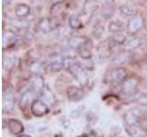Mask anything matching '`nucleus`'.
<instances>
[{
  "instance_id": "obj_3",
  "label": "nucleus",
  "mask_w": 147,
  "mask_h": 137,
  "mask_svg": "<svg viewBox=\"0 0 147 137\" xmlns=\"http://www.w3.org/2000/svg\"><path fill=\"white\" fill-rule=\"evenodd\" d=\"M138 83H139V81L134 77L126 78L121 85V93L125 96H132L136 94Z\"/></svg>"
},
{
  "instance_id": "obj_25",
  "label": "nucleus",
  "mask_w": 147,
  "mask_h": 137,
  "mask_svg": "<svg viewBox=\"0 0 147 137\" xmlns=\"http://www.w3.org/2000/svg\"><path fill=\"white\" fill-rule=\"evenodd\" d=\"M16 61V58L12 56V55H7V56H5L3 58V68L5 70H10L12 67L14 66Z\"/></svg>"
},
{
  "instance_id": "obj_9",
  "label": "nucleus",
  "mask_w": 147,
  "mask_h": 137,
  "mask_svg": "<svg viewBox=\"0 0 147 137\" xmlns=\"http://www.w3.org/2000/svg\"><path fill=\"white\" fill-rule=\"evenodd\" d=\"M87 42V39L83 36L74 35L68 40V45L72 49L79 51V50L84 47L85 44Z\"/></svg>"
},
{
  "instance_id": "obj_10",
  "label": "nucleus",
  "mask_w": 147,
  "mask_h": 137,
  "mask_svg": "<svg viewBox=\"0 0 147 137\" xmlns=\"http://www.w3.org/2000/svg\"><path fill=\"white\" fill-rule=\"evenodd\" d=\"M49 67L51 70L53 72L60 71L63 68H64V58L61 56H53L51 57L49 61Z\"/></svg>"
},
{
  "instance_id": "obj_22",
  "label": "nucleus",
  "mask_w": 147,
  "mask_h": 137,
  "mask_svg": "<svg viewBox=\"0 0 147 137\" xmlns=\"http://www.w3.org/2000/svg\"><path fill=\"white\" fill-rule=\"evenodd\" d=\"M40 97L42 98V102H44L46 104L47 103H50V104H53L55 102V97L54 95L53 94V92L51 91L48 88H45L43 89L42 92L40 93Z\"/></svg>"
},
{
  "instance_id": "obj_26",
  "label": "nucleus",
  "mask_w": 147,
  "mask_h": 137,
  "mask_svg": "<svg viewBox=\"0 0 147 137\" xmlns=\"http://www.w3.org/2000/svg\"><path fill=\"white\" fill-rule=\"evenodd\" d=\"M104 32V29L103 27L99 25V24H96V26L94 27V30H93V34L95 38H100V36L102 35V33Z\"/></svg>"
},
{
  "instance_id": "obj_14",
  "label": "nucleus",
  "mask_w": 147,
  "mask_h": 137,
  "mask_svg": "<svg viewBox=\"0 0 147 137\" xmlns=\"http://www.w3.org/2000/svg\"><path fill=\"white\" fill-rule=\"evenodd\" d=\"M123 47L127 50H131V49H134L138 48L141 45V40L135 36H130L127 37L126 39L124 40V42L122 43Z\"/></svg>"
},
{
  "instance_id": "obj_20",
  "label": "nucleus",
  "mask_w": 147,
  "mask_h": 137,
  "mask_svg": "<svg viewBox=\"0 0 147 137\" xmlns=\"http://www.w3.org/2000/svg\"><path fill=\"white\" fill-rule=\"evenodd\" d=\"M131 59V54L127 51L119 52L116 57L113 59V63L115 65H122L127 63Z\"/></svg>"
},
{
  "instance_id": "obj_31",
  "label": "nucleus",
  "mask_w": 147,
  "mask_h": 137,
  "mask_svg": "<svg viewBox=\"0 0 147 137\" xmlns=\"http://www.w3.org/2000/svg\"><path fill=\"white\" fill-rule=\"evenodd\" d=\"M54 137H62V135L61 134H55Z\"/></svg>"
},
{
  "instance_id": "obj_24",
  "label": "nucleus",
  "mask_w": 147,
  "mask_h": 137,
  "mask_svg": "<svg viewBox=\"0 0 147 137\" xmlns=\"http://www.w3.org/2000/svg\"><path fill=\"white\" fill-rule=\"evenodd\" d=\"M69 27L72 29H83V23L77 16L73 15L69 17Z\"/></svg>"
},
{
  "instance_id": "obj_29",
  "label": "nucleus",
  "mask_w": 147,
  "mask_h": 137,
  "mask_svg": "<svg viewBox=\"0 0 147 137\" xmlns=\"http://www.w3.org/2000/svg\"><path fill=\"white\" fill-rule=\"evenodd\" d=\"M113 1H114V0H104V2L107 4V5H110Z\"/></svg>"
},
{
  "instance_id": "obj_19",
  "label": "nucleus",
  "mask_w": 147,
  "mask_h": 137,
  "mask_svg": "<svg viewBox=\"0 0 147 137\" xmlns=\"http://www.w3.org/2000/svg\"><path fill=\"white\" fill-rule=\"evenodd\" d=\"M14 96L12 93L7 92L4 94L3 97V112L11 110L14 106Z\"/></svg>"
},
{
  "instance_id": "obj_5",
  "label": "nucleus",
  "mask_w": 147,
  "mask_h": 137,
  "mask_svg": "<svg viewBox=\"0 0 147 137\" xmlns=\"http://www.w3.org/2000/svg\"><path fill=\"white\" fill-rule=\"evenodd\" d=\"M30 111L34 116L42 117L49 112L48 105L44 102L38 99H35L33 102L30 104Z\"/></svg>"
},
{
  "instance_id": "obj_7",
  "label": "nucleus",
  "mask_w": 147,
  "mask_h": 137,
  "mask_svg": "<svg viewBox=\"0 0 147 137\" xmlns=\"http://www.w3.org/2000/svg\"><path fill=\"white\" fill-rule=\"evenodd\" d=\"M141 117V112L137 109H131L124 113V121L129 127L138 125Z\"/></svg>"
},
{
  "instance_id": "obj_23",
  "label": "nucleus",
  "mask_w": 147,
  "mask_h": 137,
  "mask_svg": "<svg viewBox=\"0 0 147 137\" xmlns=\"http://www.w3.org/2000/svg\"><path fill=\"white\" fill-rule=\"evenodd\" d=\"M124 25L121 21H118V20H114L111 21L109 24V31L111 32V33L114 34H117V33H121L124 29Z\"/></svg>"
},
{
  "instance_id": "obj_27",
  "label": "nucleus",
  "mask_w": 147,
  "mask_h": 137,
  "mask_svg": "<svg viewBox=\"0 0 147 137\" xmlns=\"http://www.w3.org/2000/svg\"><path fill=\"white\" fill-rule=\"evenodd\" d=\"M30 2L36 7H41L46 3V0H30Z\"/></svg>"
},
{
  "instance_id": "obj_8",
  "label": "nucleus",
  "mask_w": 147,
  "mask_h": 137,
  "mask_svg": "<svg viewBox=\"0 0 147 137\" xmlns=\"http://www.w3.org/2000/svg\"><path fill=\"white\" fill-rule=\"evenodd\" d=\"M66 95L67 98L72 102H79L85 97V91L79 87L70 86L66 90Z\"/></svg>"
},
{
  "instance_id": "obj_2",
  "label": "nucleus",
  "mask_w": 147,
  "mask_h": 137,
  "mask_svg": "<svg viewBox=\"0 0 147 137\" xmlns=\"http://www.w3.org/2000/svg\"><path fill=\"white\" fill-rule=\"evenodd\" d=\"M126 78H127V71L125 68H116L106 73L104 80L106 82H108V83L117 85L122 83Z\"/></svg>"
},
{
  "instance_id": "obj_17",
  "label": "nucleus",
  "mask_w": 147,
  "mask_h": 137,
  "mask_svg": "<svg viewBox=\"0 0 147 137\" xmlns=\"http://www.w3.org/2000/svg\"><path fill=\"white\" fill-rule=\"evenodd\" d=\"M64 8H65V6H64V4L63 2L55 3L52 7V8H51V16H52V18H54V19H57L60 21L59 16L62 15Z\"/></svg>"
},
{
  "instance_id": "obj_15",
  "label": "nucleus",
  "mask_w": 147,
  "mask_h": 137,
  "mask_svg": "<svg viewBox=\"0 0 147 137\" xmlns=\"http://www.w3.org/2000/svg\"><path fill=\"white\" fill-rule=\"evenodd\" d=\"M30 14V7L26 4H18L15 8V15L20 18L27 17Z\"/></svg>"
},
{
  "instance_id": "obj_4",
  "label": "nucleus",
  "mask_w": 147,
  "mask_h": 137,
  "mask_svg": "<svg viewBox=\"0 0 147 137\" xmlns=\"http://www.w3.org/2000/svg\"><path fill=\"white\" fill-rule=\"evenodd\" d=\"M127 30L130 34L134 35L144 27V19L140 15H134L129 18L127 22Z\"/></svg>"
},
{
  "instance_id": "obj_28",
  "label": "nucleus",
  "mask_w": 147,
  "mask_h": 137,
  "mask_svg": "<svg viewBox=\"0 0 147 137\" xmlns=\"http://www.w3.org/2000/svg\"><path fill=\"white\" fill-rule=\"evenodd\" d=\"M11 1H12V0H3V5H4V6H7V5L10 4Z\"/></svg>"
},
{
  "instance_id": "obj_18",
  "label": "nucleus",
  "mask_w": 147,
  "mask_h": 137,
  "mask_svg": "<svg viewBox=\"0 0 147 137\" xmlns=\"http://www.w3.org/2000/svg\"><path fill=\"white\" fill-rule=\"evenodd\" d=\"M37 29L41 33H49V32L53 29L52 25H51V20L47 17H43L39 21L38 25H37Z\"/></svg>"
},
{
  "instance_id": "obj_12",
  "label": "nucleus",
  "mask_w": 147,
  "mask_h": 137,
  "mask_svg": "<svg viewBox=\"0 0 147 137\" xmlns=\"http://www.w3.org/2000/svg\"><path fill=\"white\" fill-rule=\"evenodd\" d=\"M98 9V2L96 0H85L83 4V12L86 15H93Z\"/></svg>"
},
{
  "instance_id": "obj_13",
  "label": "nucleus",
  "mask_w": 147,
  "mask_h": 137,
  "mask_svg": "<svg viewBox=\"0 0 147 137\" xmlns=\"http://www.w3.org/2000/svg\"><path fill=\"white\" fill-rule=\"evenodd\" d=\"M35 96H36V94L30 89L26 90L25 92H23V94L21 95V97H20V108L22 109V108L28 106V105H29L30 103L33 102Z\"/></svg>"
},
{
  "instance_id": "obj_6",
  "label": "nucleus",
  "mask_w": 147,
  "mask_h": 137,
  "mask_svg": "<svg viewBox=\"0 0 147 137\" xmlns=\"http://www.w3.org/2000/svg\"><path fill=\"white\" fill-rule=\"evenodd\" d=\"M44 88V80L41 75H33L30 78V89L36 94V96H40Z\"/></svg>"
},
{
  "instance_id": "obj_11",
  "label": "nucleus",
  "mask_w": 147,
  "mask_h": 137,
  "mask_svg": "<svg viewBox=\"0 0 147 137\" xmlns=\"http://www.w3.org/2000/svg\"><path fill=\"white\" fill-rule=\"evenodd\" d=\"M7 128L13 134H20L24 131V126L22 122L16 119H10L7 122Z\"/></svg>"
},
{
  "instance_id": "obj_21",
  "label": "nucleus",
  "mask_w": 147,
  "mask_h": 137,
  "mask_svg": "<svg viewBox=\"0 0 147 137\" xmlns=\"http://www.w3.org/2000/svg\"><path fill=\"white\" fill-rule=\"evenodd\" d=\"M29 70L33 75H41L44 72V66L40 61H33L30 65Z\"/></svg>"
},
{
  "instance_id": "obj_16",
  "label": "nucleus",
  "mask_w": 147,
  "mask_h": 137,
  "mask_svg": "<svg viewBox=\"0 0 147 137\" xmlns=\"http://www.w3.org/2000/svg\"><path fill=\"white\" fill-rule=\"evenodd\" d=\"M119 14L123 17H131L135 15V8L130 4H123L119 7Z\"/></svg>"
},
{
  "instance_id": "obj_30",
  "label": "nucleus",
  "mask_w": 147,
  "mask_h": 137,
  "mask_svg": "<svg viewBox=\"0 0 147 137\" xmlns=\"http://www.w3.org/2000/svg\"><path fill=\"white\" fill-rule=\"evenodd\" d=\"M18 137H30V135H27V134H21L20 136H18Z\"/></svg>"
},
{
  "instance_id": "obj_1",
  "label": "nucleus",
  "mask_w": 147,
  "mask_h": 137,
  "mask_svg": "<svg viewBox=\"0 0 147 137\" xmlns=\"http://www.w3.org/2000/svg\"><path fill=\"white\" fill-rule=\"evenodd\" d=\"M64 68L75 77V79L83 86H86L88 82V76L86 70L79 62H77L72 58L64 59Z\"/></svg>"
}]
</instances>
